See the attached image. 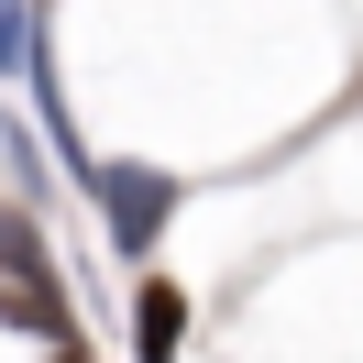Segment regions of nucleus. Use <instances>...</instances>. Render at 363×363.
<instances>
[{"label":"nucleus","mask_w":363,"mask_h":363,"mask_svg":"<svg viewBox=\"0 0 363 363\" xmlns=\"http://www.w3.org/2000/svg\"><path fill=\"white\" fill-rule=\"evenodd\" d=\"M0 286H55V264H45V242H33L23 209H0Z\"/></svg>","instance_id":"nucleus-3"},{"label":"nucleus","mask_w":363,"mask_h":363,"mask_svg":"<svg viewBox=\"0 0 363 363\" xmlns=\"http://www.w3.org/2000/svg\"><path fill=\"white\" fill-rule=\"evenodd\" d=\"M89 187H99V209H111V242L143 264V253L165 242V220H177V177H165V165H99Z\"/></svg>","instance_id":"nucleus-1"},{"label":"nucleus","mask_w":363,"mask_h":363,"mask_svg":"<svg viewBox=\"0 0 363 363\" xmlns=\"http://www.w3.org/2000/svg\"><path fill=\"white\" fill-rule=\"evenodd\" d=\"M177 352H187V286L143 275L133 286V363H177Z\"/></svg>","instance_id":"nucleus-2"}]
</instances>
